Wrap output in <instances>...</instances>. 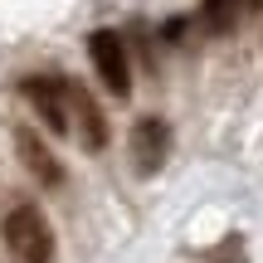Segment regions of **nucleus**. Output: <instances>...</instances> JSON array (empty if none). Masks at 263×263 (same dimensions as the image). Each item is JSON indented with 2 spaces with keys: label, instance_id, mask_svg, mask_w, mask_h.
<instances>
[{
  "label": "nucleus",
  "instance_id": "nucleus-1",
  "mask_svg": "<svg viewBox=\"0 0 263 263\" xmlns=\"http://www.w3.org/2000/svg\"><path fill=\"white\" fill-rule=\"evenodd\" d=\"M0 239L15 254V263H54V229L34 205H15L0 219Z\"/></svg>",
  "mask_w": 263,
  "mask_h": 263
},
{
  "label": "nucleus",
  "instance_id": "nucleus-2",
  "mask_svg": "<svg viewBox=\"0 0 263 263\" xmlns=\"http://www.w3.org/2000/svg\"><path fill=\"white\" fill-rule=\"evenodd\" d=\"M20 93L29 98V107L39 112V122H44L54 137H73V107H68V78H49V73H34L20 83Z\"/></svg>",
  "mask_w": 263,
  "mask_h": 263
},
{
  "label": "nucleus",
  "instance_id": "nucleus-3",
  "mask_svg": "<svg viewBox=\"0 0 263 263\" xmlns=\"http://www.w3.org/2000/svg\"><path fill=\"white\" fill-rule=\"evenodd\" d=\"M88 59H93L98 78H103V88L112 98H127L132 93V64H127L122 34H112V29H93V34H88Z\"/></svg>",
  "mask_w": 263,
  "mask_h": 263
},
{
  "label": "nucleus",
  "instance_id": "nucleus-4",
  "mask_svg": "<svg viewBox=\"0 0 263 263\" xmlns=\"http://www.w3.org/2000/svg\"><path fill=\"white\" fill-rule=\"evenodd\" d=\"M68 107H73V137L83 141V151H103L107 146V117L98 107V98L88 93L83 83H68Z\"/></svg>",
  "mask_w": 263,
  "mask_h": 263
},
{
  "label": "nucleus",
  "instance_id": "nucleus-5",
  "mask_svg": "<svg viewBox=\"0 0 263 263\" xmlns=\"http://www.w3.org/2000/svg\"><path fill=\"white\" fill-rule=\"evenodd\" d=\"M166 156H171V127L161 117H141L132 127V161H137V171L141 176H156L166 166Z\"/></svg>",
  "mask_w": 263,
  "mask_h": 263
},
{
  "label": "nucleus",
  "instance_id": "nucleus-6",
  "mask_svg": "<svg viewBox=\"0 0 263 263\" xmlns=\"http://www.w3.org/2000/svg\"><path fill=\"white\" fill-rule=\"evenodd\" d=\"M15 146H20V161H25V171L34 176V185H44V190H64V166H59V156H54V151H49L29 127H20V132H15Z\"/></svg>",
  "mask_w": 263,
  "mask_h": 263
},
{
  "label": "nucleus",
  "instance_id": "nucleus-7",
  "mask_svg": "<svg viewBox=\"0 0 263 263\" xmlns=\"http://www.w3.org/2000/svg\"><path fill=\"white\" fill-rule=\"evenodd\" d=\"M200 10L215 34H234V25L244 20V0H200Z\"/></svg>",
  "mask_w": 263,
  "mask_h": 263
},
{
  "label": "nucleus",
  "instance_id": "nucleus-8",
  "mask_svg": "<svg viewBox=\"0 0 263 263\" xmlns=\"http://www.w3.org/2000/svg\"><path fill=\"white\" fill-rule=\"evenodd\" d=\"M263 10V0H244V15H258Z\"/></svg>",
  "mask_w": 263,
  "mask_h": 263
}]
</instances>
